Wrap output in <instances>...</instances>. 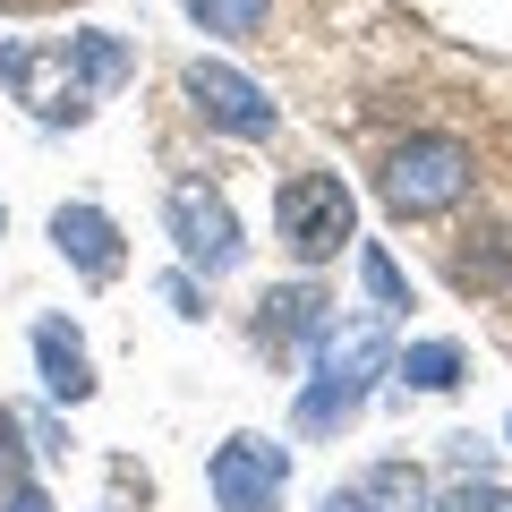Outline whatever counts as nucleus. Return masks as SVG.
<instances>
[{
	"label": "nucleus",
	"mask_w": 512,
	"mask_h": 512,
	"mask_svg": "<svg viewBox=\"0 0 512 512\" xmlns=\"http://www.w3.org/2000/svg\"><path fill=\"white\" fill-rule=\"evenodd\" d=\"M384 367H393V342H384L376 316L325 325V333H316V367H308V384H299L291 427H299V436H342V427L367 410V393H376Z\"/></svg>",
	"instance_id": "f257e3e1"
},
{
	"label": "nucleus",
	"mask_w": 512,
	"mask_h": 512,
	"mask_svg": "<svg viewBox=\"0 0 512 512\" xmlns=\"http://www.w3.org/2000/svg\"><path fill=\"white\" fill-rule=\"evenodd\" d=\"M470 180H478V163H470L461 137H402L376 171V197H384V214H402V222H436L470 197Z\"/></svg>",
	"instance_id": "f03ea898"
},
{
	"label": "nucleus",
	"mask_w": 512,
	"mask_h": 512,
	"mask_svg": "<svg viewBox=\"0 0 512 512\" xmlns=\"http://www.w3.org/2000/svg\"><path fill=\"white\" fill-rule=\"evenodd\" d=\"M274 231L299 265H333L359 239V197L342 188V171H291L274 188Z\"/></svg>",
	"instance_id": "7ed1b4c3"
},
{
	"label": "nucleus",
	"mask_w": 512,
	"mask_h": 512,
	"mask_svg": "<svg viewBox=\"0 0 512 512\" xmlns=\"http://www.w3.org/2000/svg\"><path fill=\"white\" fill-rule=\"evenodd\" d=\"M0 86L18 94L43 128H86L94 103H103V94L86 86V69H77L69 35L60 43H0Z\"/></svg>",
	"instance_id": "20e7f679"
},
{
	"label": "nucleus",
	"mask_w": 512,
	"mask_h": 512,
	"mask_svg": "<svg viewBox=\"0 0 512 512\" xmlns=\"http://www.w3.org/2000/svg\"><path fill=\"white\" fill-rule=\"evenodd\" d=\"M163 231H171V248H180V265H188V274H205V282H222V274L248 265V239H239L231 197L205 188V180H180L163 197Z\"/></svg>",
	"instance_id": "39448f33"
},
{
	"label": "nucleus",
	"mask_w": 512,
	"mask_h": 512,
	"mask_svg": "<svg viewBox=\"0 0 512 512\" xmlns=\"http://www.w3.org/2000/svg\"><path fill=\"white\" fill-rule=\"evenodd\" d=\"M205 487H214L222 512H282V487H291V453L274 436H222L214 461H205Z\"/></svg>",
	"instance_id": "423d86ee"
},
{
	"label": "nucleus",
	"mask_w": 512,
	"mask_h": 512,
	"mask_svg": "<svg viewBox=\"0 0 512 512\" xmlns=\"http://www.w3.org/2000/svg\"><path fill=\"white\" fill-rule=\"evenodd\" d=\"M188 111H197L205 128H222V137H239V146H256V137H274V94L256 86L248 69H231V60H188Z\"/></svg>",
	"instance_id": "0eeeda50"
},
{
	"label": "nucleus",
	"mask_w": 512,
	"mask_h": 512,
	"mask_svg": "<svg viewBox=\"0 0 512 512\" xmlns=\"http://www.w3.org/2000/svg\"><path fill=\"white\" fill-rule=\"evenodd\" d=\"M52 248L69 256L86 282H120V265H128L120 222H111L103 205H60V214H52Z\"/></svg>",
	"instance_id": "6e6552de"
},
{
	"label": "nucleus",
	"mask_w": 512,
	"mask_h": 512,
	"mask_svg": "<svg viewBox=\"0 0 512 512\" xmlns=\"http://www.w3.org/2000/svg\"><path fill=\"white\" fill-rule=\"evenodd\" d=\"M325 325H333V299L308 291V282L256 299V350H274V359H282V350H299V342H316Z\"/></svg>",
	"instance_id": "1a4fd4ad"
},
{
	"label": "nucleus",
	"mask_w": 512,
	"mask_h": 512,
	"mask_svg": "<svg viewBox=\"0 0 512 512\" xmlns=\"http://www.w3.org/2000/svg\"><path fill=\"white\" fill-rule=\"evenodd\" d=\"M35 367H43V393L52 402H94V359H86L69 316H43L35 325Z\"/></svg>",
	"instance_id": "9d476101"
},
{
	"label": "nucleus",
	"mask_w": 512,
	"mask_h": 512,
	"mask_svg": "<svg viewBox=\"0 0 512 512\" xmlns=\"http://www.w3.org/2000/svg\"><path fill=\"white\" fill-rule=\"evenodd\" d=\"M393 376L410 393H453L470 376V359H461V342H410V350H393Z\"/></svg>",
	"instance_id": "9b49d317"
},
{
	"label": "nucleus",
	"mask_w": 512,
	"mask_h": 512,
	"mask_svg": "<svg viewBox=\"0 0 512 512\" xmlns=\"http://www.w3.org/2000/svg\"><path fill=\"white\" fill-rule=\"evenodd\" d=\"M359 487H367L376 512H436V487H427V470H410V461H376Z\"/></svg>",
	"instance_id": "f8f14e48"
},
{
	"label": "nucleus",
	"mask_w": 512,
	"mask_h": 512,
	"mask_svg": "<svg viewBox=\"0 0 512 512\" xmlns=\"http://www.w3.org/2000/svg\"><path fill=\"white\" fill-rule=\"evenodd\" d=\"M188 18H197L205 35L256 43V35H265V18H274V0H188Z\"/></svg>",
	"instance_id": "ddd939ff"
},
{
	"label": "nucleus",
	"mask_w": 512,
	"mask_h": 512,
	"mask_svg": "<svg viewBox=\"0 0 512 512\" xmlns=\"http://www.w3.org/2000/svg\"><path fill=\"white\" fill-rule=\"evenodd\" d=\"M359 282H367V299H376V316H402L410 308V282H402V265L376 248V239H359Z\"/></svg>",
	"instance_id": "4468645a"
},
{
	"label": "nucleus",
	"mask_w": 512,
	"mask_h": 512,
	"mask_svg": "<svg viewBox=\"0 0 512 512\" xmlns=\"http://www.w3.org/2000/svg\"><path fill=\"white\" fill-rule=\"evenodd\" d=\"M436 512H512V487H495V478L478 470V478H461L453 495H436Z\"/></svg>",
	"instance_id": "2eb2a0df"
},
{
	"label": "nucleus",
	"mask_w": 512,
	"mask_h": 512,
	"mask_svg": "<svg viewBox=\"0 0 512 512\" xmlns=\"http://www.w3.org/2000/svg\"><path fill=\"white\" fill-rule=\"evenodd\" d=\"M26 478V419L0 402V487H18Z\"/></svg>",
	"instance_id": "dca6fc26"
},
{
	"label": "nucleus",
	"mask_w": 512,
	"mask_h": 512,
	"mask_svg": "<svg viewBox=\"0 0 512 512\" xmlns=\"http://www.w3.org/2000/svg\"><path fill=\"white\" fill-rule=\"evenodd\" d=\"M163 299H171V316H205V291H197V274H163Z\"/></svg>",
	"instance_id": "f3484780"
},
{
	"label": "nucleus",
	"mask_w": 512,
	"mask_h": 512,
	"mask_svg": "<svg viewBox=\"0 0 512 512\" xmlns=\"http://www.w3.org/2000/svg\"><path fill=\"white\" fill-rule=\"evenodd\" d=\"M0 512H52V495L35 478H18V487H0Z\"/></svg>",
	"instance_id": "a211bd4d"
},
{
	"label": "nucleus",
	"mask_w": 512,
	"mask_h": 512,
	"mask_svg": "<svg viewBox=\"0 0 512 512\" xmlns=\"http://www.w3.org/2000/svg\"><path fill=\"white\" fill-rule=\"evenodd\" d=\"M316 512H376V504H367V487H333Z\"/></svg>",
	"instance_id": "6ab92c4d"
},
{
	"label": "nucleus",
	"mask_w": 512,
	"mask_h": 512,
	"mask_svg": "<svg viewBox=\"0 0 512 512\" xmlns=\"http://www.w3.org/2000/svg\"><path fill=\"white\" fill-rule=\"evenodd\" d=\"M0 231H9V205H0Z\"/></svg>",
	"instance_id": "aec40b11"
},
{
	"label": "nucleus",
	"mask_w": 512,
	"mask_h": 512,
	"mask_svg": "<svg viewBox=\"0 0 512 512\" xmlns=\"http://www.w3.org/2000/svg\"><path fill=\"white\" fill-rule=\"evenodd\" d=\"M504 436H512V427H504Z\"/></svg>",
	"instance_id": "412c9836"
}]
</instances>
